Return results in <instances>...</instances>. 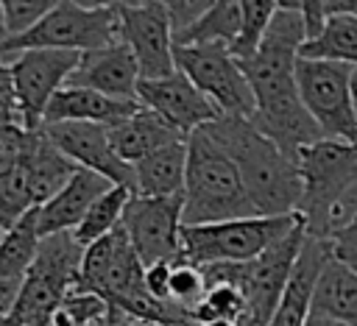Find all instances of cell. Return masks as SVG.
<instances>
[{"label": "cell", "mask_w": 357, "mask_h": 326, "mask_svg": "<svg viewBox=\"0 0 357 326\" xmlns=\"http://www.w3.org/2000/svg\"><path fill=\"white\" fill-rule=\"evenodd\" d=\"M254 206L231 159L209 139L204 128L187 137V164L181 187V226L223 223L254 217Z\"/></svg>", "instance_id": "3957f363"}, {"label": "cell", "mask_w": 357, "mask_h": 326, "mask_svg": "<svg viewBox=\"0 0 357 326\" xmlns=\"http://www.w3.org/2000/svg\"><path fill=\"white\" fill-rule=\"evenodd\" d=\"M298 215L284 217H237L223 223H204V226H181L178 240V259L209 267V265H245L257 259L265 248L282 240Z\"/></svg>", "instance_id": "8992f818"}, {"label": "cell", "mask_w": 357, "mask_h": 326, "mask_svg": "<svg viewBox=\"0 0 357 326\" xmlns=\"http://www.w3.org/2000/svg\"><path fill=\"white\" fill-rule=\"evenodd\" d=\"M109 187L112 184L106 178H100L98 173H89V170L78 167L56 195H50L42 206H36L39 240L53 237V234H70L81 223L86 209L95 203V198H100Z\"/></svg>", "instance_id": "ac0fdd59"}, {"label": "cell", "mask_w": 357, "mask_h": 326, "mask_svg": "<svg viewBox=\"0 0 357 326\" xmlns=\"http://www.w3.org/2000/svg\"><path fill=\"white\" fill-rule=\"evenodd\" d=\"M53 6L56 0H3V20H6L8 39L31 31Z\"/></svg>", "instance_id": "4dcf8cb0"}, {"label": "cell", "mask_w": 357, "mask_h": 326, "mask_svg": "<svg viewBox=\"0 0 357 326\" xmlns=\"http://www.w3.org/2000/svg\"><path fill=\"white\" fill-rule=\"evenodd\" d=\"M204 293H206L204 270L184 262V259H173L170 262V276H167V304L192 318Z\"/></svg>", "instance_id": "f1b7e54d"}, {"label": "cell", "mask_w": 357, "mask_h": 326, "mask_svg": "<svg viewBox=\"0 0 357 326\" xmlns=\"http://www.w3.org/2000/svg\"><path fill=\"white\" fill-rule=\"evenodd\" d=\"M117 11V39L131 50L139 81L165 78L176 70L173 64V36L165 3H114Z\"/></svg>", "instance_id": "7c38bea8"}, {"label": "cell", "mask_w": 357, "mask_h": 326, "mask_svg": "<svg viewBox=\"0 0 357 326\" xmlns=\"http://www.w3.org/2000/svg\"><path fill=\"white\" fill-rule=\"evenodd\" d=\"M351 215H357V181L351 184V189L340 198V203L335 206V212H332V217H329V231L335 228V226H340L343 220H349Z\"/></svg>", "instance_id": "e575fe53"}, {"label": "cell", "mask_w": 357, "mask_h": 326, "mask_svg": "<svg viewBox=\"0 0 357 326\" xmlns=\"http://www.w3.org/2000/svg\"><path fill=\"white\" fill-rule=\"evenodd\" d=\"M301 178L298 217L310 237L326 240L329 217L357 181V142L318 139L296 153Z\"/></svg>", "instance_id": "5b68a950"}, {"label": "cell", "mask_w": 357, "mask_h": 326, "mask_svg": "<svg viewBox=\"0 0 357 326\" xmlns=\"http://www.w3.org/2000/svg\"><path fill=\"white\" fill-rule=\"evenodd\" d=\"M139 109L137 100H114L106 98L100 92L84 89V86H61L45 114H42V125H53V123H92V125H114L126 117H131Z\"/></svg>", "instance_id": "d6986e66"}, {"label": "cell", "mask_w": 357, "mask_h": 326, "mask_svg": "<svg viewBox=\"0 0 357 326\" xmlns=\"http://www.w3.org/2000/svg\"><path fill=\"white\" fill-rule=\"evenodd\" d=\"M8 39V31H6V20H3V0H0V45Z\"/></svg>", "instance_id": "60d3db41"}, {"label": "cell", "mask_w": 357, "mask_h": 326, "mask_svg": "<svg viewBox=\"0 0 357 326\" xmlns=\"http://www.w3.org/2000/svg\"><path fill=\"white\" fill-rule=\"evenodd\" d=\"M42 134L75 167L98 173L109 184H120V187H128V189L134 187V173H131L128 164H123L114 156V150L109 145V134H106L103 125H92V123H53V125H42Z\"/></svg>", "instance_id": "9a60e30c"}, {"label": "cell", "mask_w": 357, "mask_h": 326, "mask_svg": "<svg viewBox=\"0 0 357 326\" xmlns=\"http://www.w3.org/2000/svg\"><path fill=\"white\" fill-rule=\"evenodd\" d=\"M0 117H17L11 75H8V67H6L3 61H0ZM17 120H20V117H17Z\"/></svg>", "instance_id": "d590c367"}, {"label": "cell", "mask_w": 357, "mask_h": 326, "mask_svg": "<svg viewBox=\"0 0 357 326\" xmlns=\"http://www.w3.org/2000/svg\"><path fill=\"white\" fill-rule=\"evenodd\" d=\"M106 134H109V145H112L114 156L128 167H134L145 156H151V153H156L173 142L187 139L178 131H173L162 117H156L153 111H148L142 106L131 117L109 125Z\"/></svg>", "instance_id": "ffe728a7"}, {"label": "cell", "mask_w": 357, "mask_h": 326, "mask_svg": "<svg viewBox=\"0 0 357 326\" xmlns=\"http://www.w3.org/2000/svg\"><path fill=\"white\" fill-rule=\"evenodd\" d=\"M176 70L218 109L220 117H251L254 98L245 84L240 64L220 45L204 47H176L173 45Z\"/></svg>", "instance_id": "9c48e42d"}, {"label": "cell", "mask_w": 357, "mask_h": 326, "mask_svg": "<svg viewBox=\"0 0 357 326\" xmlns=\"http://www.w3.org/2000/svg\"><path fill=\"white\" fill-rule=\"evenodd\" d=\"M31 209H36V203H33L25 170L17 164L14 170L0 173V231H8L11 226H17Z\"/></svg>", "instance_id": "f546056e"}, {"label": "cell", "mask_w": 357, "mask_h": 326, "mask_svg": "<svg viewBox=\"0 0 357 326\" xmlns=\"http://www.w3.org/2000/svg\"><path fill=\"white\" fill-rule=\"evenodd\" d=\"M78 61L81 53L73 50H25L6 64L14 89V109L22 128L28 131L42 128V114L50 98L61 86H67Z\"/></svg>", "instance_id": "8fae6325"}, {"label": "cell", "mask_w": 357, "mask_h": 326, "mask_svg": "<svg viewBox=\"0 0 357 326\" xmlns=\"http://www.w3.org/2000/svg\"><path fill=\"white\" fill-rule=\"evenodd\" d=\"M240 31V0H215L209 8L184 31L173 36L176 47H204V45H220L229 47Z\"/></svg>", "instance_id": "cb8c5ba5"}, {"label": "cell", "mask_w": 357, "mask_h": 326, "mask_svg": "<svg viewBox=\"0 0 357 326\" xmlns=\"http://www.w3.org/2000/svg\"><path fill=\"white\" fill-rule=\"evenodd\" d=\"M296 86L304 111L321 139L357 142V114L351 103V67L324 59H296Z\"/></svg>", "instance_id": "ba28073f"}, {"label": "cell", "mask_w": 357, "mask_h": 326, "mask_svg": "<svg viewBox=\"0 0 357 326\" xmlns=\"http://www.w3.org/2000/svg\"><path fill=\"white\" fill-rule=\"evenodd\" d=\"M137 84L139 70L131 50L123 42H114L92 53H81V61L67 81V86H84L114 100H137Z\"/></svg>", "instance_id": "2e32d148"}, {"label": "cell", "mask_w": 357, "mask_h": 326, "mask_svg": "<svg viewBox=\"0 0 357 326\" xmlns=\"http://www.w3.org/2000/svg\"><path fill=\"white\" fill-rule=\"evenodd\" d=\"M39 248L36 209H31L17 226L0 234V281H20Z\"/></svg>", "instance_id": "4316f807"}, {"label": "cell", "mask_w": 357, "mask_h": 326, "mask_svg": "<svg viewBox=\"0 0 357 326\" xmlns=\"http://www.w3.org/2000/svg\"><path fill=\"white\" fill-rule=\"evenodd\" d=\"M273 11L276 0H240V31L234 42L226 47L234 61H245L259 50Z\"/></svg>", "instance_id": "83f0119b"}, {"label": "cell", "mask_w": 357, "mask_h": 326, "mask_svg": "<svg viewBox=\"0 0 357 326\" xmlns=\"http://www.w3.org/2000/svg\"><path fill=\"white\" fill-rule=\"evenodd\" d=\"M167 276L170 262H153L145 267V293L159 304H167Z\"/></svg>", "instance_id": "836d02e7"}, {"label": "cell", "mask_w": 357, "mask_h": 326, "mask_svg": "<svg viewBox=\"0 0 357 326\" xmlns=\"http://www.w3.org/2000/svg\"><path fill=\"white\" fill-rule=\"evenodd\" d=\"M351 103H354V114H357V67H351Z\"/></svg>", "instance_id": "f35d334b"}, {"label": "cell", "mask_w": 357, "mask_h": 326, "mask_svg": "<svg viewBox=\"0 0 357 326\" xmlns=\"http://www.w3.org/2000/svg\"><path fill=\"white\" fill-rule=\"evenodd\" d=\"M204 131L231 159L259 217L298 215L301 178L293 156L257 131L248 117H218L215 123L204 125Z\"/></svg>", "instance_id": "7a4b0ae2"}, {"label": "cell", "mask_w": 357, "mask_h": 326, "mask_svg": "<svg viewBox=\"0 0 357 326\" xmlns=\"http://www.w3.org/2000/svg\"><path fill=\"white\" fill-rule=\"evenodd\" d=\"M209 3L212 0H173V3H165L167 22H170V36H176L187 25H192L209 8Z\"/></svg>", "instance_id": "d6a6232c"}, {"label": "cell", "mask_w": 357, "mask_h": 326, "mask_svg": "<svg viewBox=\"0 0 357 326\" xmlns=\"http://www.w3.org/2000/svg\"><path fill=\"white\" fill-rule=\"evenodd\" d=\"M195 326H240V323H234V320H201Z\"/></svg>", "instance_id": "ab89813d"}, {"label": "cell", "mask_w": 357, "mask_h": 326, "mask_svg": "<svg viewBox=\"0 0 357 326\" xmlns=\"http://www.w3.org/2000/svg\"><path fill=\"white\" fill-rule=\"evenodd\" d=\"M301 242H304V223L298 217V223L282 240H276L271 248H265L257 259H251L245 265H223L248 301V323L245 326H268V320L284 293V284L290 279V270L296 265Z\"/></svg>", "instance_id": "30bf717a"}, {"label": "cell", "mask_w": 357, "mask_h": 326, "mask_svg": "<svg viewBox=\"0 0 357 326\" xmlns=\"http://www.w3.org/2000/svg\"><path fill=\"white\" fill-rule=\"evenodd\" d=\"M326 245H329V256L357 276V215L335 226L326 234Z\"/></svg>", "instance_id": "1f68e13d"}, {"label": "cell", "mask_w": 357, "mask_h": 326, "mask_svg": "<svg viewBox=\"0 0 357 326\" xmlns=\"http://www.w3.org/2000/svg\"><path fill=\"white\" fill-rule=\"evenodd\" d=\"M329 259V245L321 237H310L304 231L301 251L296 256V265L290 270V279L284 284V293L268 320V326H304L312 312V293L318 284V276Z\"/></svg>", "instance_id": "e0dca14e"}, {"label": "cell", "mask_w": 357, "mask_h": 326, "mask_svg": "<svg viewBox=\"0 0 357 326\" xmlns=\"http://www.w3.org/2000/svg\"><path fill=\"white\" fill-rule=\"evenodd\" d=\"M81 251L70 234L42 237L28 273L20 281L17 301L0 326H45L61 298L75 287Z\"/></svg>", "instance_id": "52a82bcc"}, {"label": "cell", "mask_w": 357, "mask_h": 326, "mask_svg": "<svg viewBox=\"0 0 357 326\" xmlns=\"http://www.w3.org/2000/svg\"><path fill=\"white\" fill-rule=\"evenodd\" d=\"M137 103L156 117H162L173 131L190 137L192 131L215 123L220 114L218 109L178 72L173 70L165 78L139 81L137 84Z\"/></svg>", "instance_id": "5bb4252c"}, {"label": "cell", "mask_w": 357, "mask_h": 326, "mask_svg": "<svg viewBox=\"0 0 357 326\" xmlns=\"http://www.w3.org/2000/svg\"><path fill=\"white\" fill-rule=\"evenodd\" d=\"M184 164H187V139L173 142L131 167L137 198H170L181 195L184 187Z\"/></svg>", "instance_id": "7402d4cb"}, {"label": "cell", "mask_w": 357, "mask_h": 326, "mask_svg": "<svg viewBox=\"0 0 357 326\" xmlns=\"http://www.w3.org/2000/svg\"><path fill=\"white\" fill-rule=\"evenodd\" d=\"M0 234H3V231H0Z\"/></svg>", "instance_id": "b9f144b4"}, {"label": "cell", "mask_w": 357, "mask_h": 326, "mask_svg": "<svg viewBox=\"0 0 357 326\" xmlns=\"http://www.w3.org/2000/svg\"><path fill=\"white\" fill-rule=\"evenodd\" d=\"M304 326H346V323H340V320H335L329 315H321V312H310V318H307Z\"/></svg>", "instance_id": "74e56055"}, {"label": "cell", "mask_w": 357, "mask_h": 326, "mask_svg": "<svg viewBox=\"0 0 357 326\" xmlns=\"http://www.w3.org/2000/svg\"><path fill=\"white\" fill-rule=\"evenodd\" d=\"M312 312L329 315L346 326H357V276L337 265L332 256L318 276L312 293Z\"/></svg>", "instance_id": "603a6c76"}, {"label": "cell", "mask_w": 357, "mask_h": 326, "mask_svg": "<svg viewBox=\"0 0 357 326\" xmlns=\"http://www.w3.org/2000/svg\"><path fill=\"white\" fill-rule=\"evenodd\" d=\"M20 167L25 170L28 176V187H31V195H33V203L42 206L50 195H56L67 178L78 170L45 134L42 128L31 134V142L25 148V156L20 162Z\"/></svg>", "instance_id": "44dd1931"}, {"label": "cell", "mask_w": 357, "mask_h": 326, "mask_svg": "<svg viewBox=\"0 0 357 326\" xmlns=\"http://www.w3.org/2000/svg\"><path fill=\"white\" fill-rule=\"evenodd\" d=\"M117 39V11L114 3H56L31 31L6 39L0 45V61L8 64L25 50H73L92 53L109 47Z\"/></svg>", "instance_id": "277c9868"}, {"label": "cell", "mask_w": 357, "mask_h": 326, "mask_svg": "<svg viewBox=\"0 0 357 326\" xmlns=\"http://www.w3.org/2000/svg\"><path fill=\"white\" fill-rule=\"evenodd\" d=\"M98 326H159V323H145V320H134V318H128V315H123V312L106 309V315H103V320H100Z\"/></svg>", "instance_id": "8d00e7d4"}, {"label": "cell", "mask_w": 357, "mask_h": 326, "mask_svg": "<svg viewBox=\"0 0 357 326\" xmlns=\"http://www.w3.org/2000/svg\"><path fill=\"white\" fill-rule=\"evenodd\" d=\"M298 56L301 59L340 61V64L357 67V14L332 17L312 42L301 45Z\"/></svg>", "instance_id": "d4e9b609"}, {"label": "cell", "mask_w": 357, "mask_h": 326, "mask_svg": "<svg viewBox=\"0 0 357 326\" xmlns=\"http://www.w3.org/2000/svg\"><path fill=\"white\" fill-rule=\"evenodd\" d=\"M304 42V22L296 6L276 3L259 50L251 59L237 61L254 98L251 125L293 159L301 148L321 139L296 86V59Z\"/></svg>", "instance_id": "6da1fadb"}, {"label": "cell", "mask_w": 357, "mask_h": 326, "mask_svg": "<svg viewBox=\"0 0 357 326\" xmlns=\"http://www.w3.org/2000/svg\"><path fill=\"white\" fill-rule=\"evenodd\" d=\"M120 228L128 237L137 259L148 267L153 262H173L178 259V240H181V195L170 198H137L123 209Z\"/></svg>", "instance_id": "4fadbf2b"}, {"label": "cell", "mask_w": 357, "mask_h": 326, "mask_svg": "<svg viewBox=\"0 0 357 326\" xmlns=\"http://www.w3.org/2000/svg\"><path fill=\"white\" fill-rule=\"evenodd\" d=\"M128 201H131V189L128 187H120V184H112L100 198H95V203L86 209V215L81 217V223L70 231V237L75 240V245L78 248H86L95 240L112 234L120 226L123 209H126Z\"/></svg>", "instance_id": "484cf974"}]
</instances>
